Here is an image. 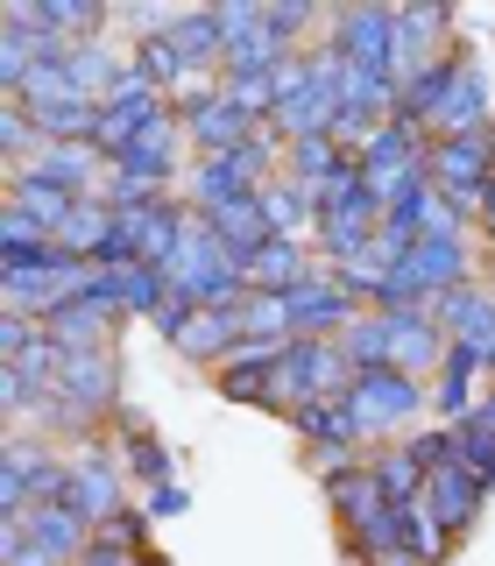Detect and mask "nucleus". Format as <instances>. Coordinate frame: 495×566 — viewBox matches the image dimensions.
Here are the masks:
<instances>
[{
    "label": "nucleus",
    "instance_id": "37998d69",
    "mask_svg": "<svg viewBox=\"0 0 495 566\" xmlns=\"http://www.w3.org/2000/svg\"><path fill=\"white\" fill-rule=\"evenodd\" d=\"M482 227H488V234H495V191H488V212H482Z\"/></svg>",
    "mask_w": 495,
    "mask_h": 566
},
{
    "label": "nucleus",
    "instance_id": "dca6fc26",
    "mask_svg": "<svg viewBox=\"0 0 495 566\" xmlns=\"http://www.w3.org/2000/svg\"><path fill=\"white\" fill-rule=\"evenodd\" d=\"M114 318H120V312L93 305V297H71V305H57V312L43 318V333H50L64 354H99L106 340H114Z\"/></svg>",
    "mask_w": 495,
    "mask_h": 566
},
{
    "label": "nucleus",
    "instance_id": "aec40b11",
    "mask_svg": "<svg viewBox=\"0 0 495 566\" xmlns=\"http://www.w3.org/2000/svg\"><path fill=\"white\" fill-rule=\"evenodd\" d=\"M326 503L340 510L347 531H361V524L389 503V495H382V482H376V468H361V460H354V468H333V474H326Z\"/></svg>",
    "mask_w": 495,
    "mask_h": 566
},
{
    "label": "nucleus",
    "instance_id": "bb28decb",
    "mask_svg": "<svg viewBox=\"0 0 495 566\" xmlns=\"http://www.w3.org/2000/svg\"><path fill=\"white\" fill-rule=\"evenodd\" d=\"M283 164H291V185H305V191H318L326 177H340V164H347V149L333 135H305V142H283Z\"/></svg>",
    "mask_w": 495,
    "mask_h": 566
},
{
    "label": "nucleus",
    "instance_id": "5701e85b",
    "mask_svg": "<svg viewBox=\"0 0 495 566\" xmlns=\"http://www.w3.org/2000/svg\"><path fill=\"white\" fill-rule=\"evenodd\" d=\"M114 227H120V212L106 206V199H78V212L64 220L57 248H64L71 262H99V255H106V241H114Z\"/></svg>",
    "mask_w": 495,
    "mask_h": 566
},
{
    "label": "nucleus",
    "instance_id": "c756f323",
    "mask_svg": "<svg viewBox=\"0 0 495 566\" xmlns=\"http://www.w3.org/2000/svg\"><path fill=\"white\" fill-rule=\"evenodd\" d=\"M234 318H241V340H283V347L297 340V333H291V305H283L276 291H247L234 305Z\"/></svg>",
    "mask_w": 495,
    "mask_h": 566
},
{
    "label": "nucleus",
    "instance_id": "9d476101",
    "mask_svg": "<svg viewBox=\"0 0 495 566\" xmlns=\"http://www.w3.org/2000/svg\"><path fill=\"white\" fill-rule=\"evenodd\" d=\"M453 135H488V71L474 57L453 64V93L432 120V142H453Z\"/></svg>",
    "mask_w": 495,
    "mask_h": 566
},
{
    "label": "nucleus",
    "instance_id": "f03ea898",
    "mask_svg": "<svg viewBox=\"0 0 495 566\" xmlns=\"http://www.w3.org/2000/svg\"><path fill=\"white\" fill-rule=\"evenodd\" d=\"M424 382L418 376H403V368H361L347 389V411L361 418V439H382V432H397V424H411L424 411Z\"/></svg>",
    "mask_w": 495,
    "mask_h": 566
},
{
    "label": "nucleus",
    "instance_id": "72a5a7b5",
    "mask_svg": "<svg viewBox=\"0 0 495 566\" xmlns=\"http://www.w3.org/2000/svg\"><path fill=\"white\" fill-rule=\"evenodd\" d=\"M0 149H8V170H29V149H43V128L22 99H8V114H0Z\"/></svg>",
    "mask_w": 495,
    "mask_h": 566
},
{
    "label": "nucleus",
    "instance_id": "ea45409f",
    "mask_svg": "<svg viewBox=\"0 0 495 566\" xmlns=\"http://www.w3.org/2000/svg\"><path fill=\"white\" fill-rule=\"evenodd\" d=\"M185 503H191L185 482H164V489H149V503H141V510H149V517H177Z\"/></svg>",
    "mask_w": 495,
    "mask_h": 566
},
{
    "label": "nucleus",
    "instance_id": "cd10ccee",
    "mask_svg": "<svg viewBox=\"0 0 495 566\" xmlns=\"http://www.w3.org/2000/svg\"><path fill=\"white\" fill-rule=\"evenodd\" d=\"M340 347H347L354 376H361V368H397V340H389V312H361V318H354V326L340 333Z\"/></svg>",
    "mask_w": 495,
    "mask_h": 566
},
{
    "label": "nucleus",
    "instance_id": "c85d7f7f",
    "mask_svg": "<svg viewBox=\"0 0 495 566\" xmlns=\"http://www.w3.org/2000/svg\"><path fill=\"white\" fill-rule=\"evenodd\" d=\"M262 212H270V227H276V234H291V241H305V227H318L312 191H305V185H291V177L262 185Z\"/></svg>",
    "mask_w": 495,
    "mask_h": 566
},
{
    "label": "nucleus",
    "instance_id": "39448f33",
    "mask_svg": "<svg viewBox=\"0 0 495 566\" xmlns=\"http://www.w3.org/2000/svg\"><path fill=\"white\" fill-rule=\"evenodd\" d=\"M57 389H64V403L78 411V424H93L106 418L120 403V376H114V354H64V368H57Z\"/></svg>",
    "mask_w": 495,
    "mask_h": 566
},
{
    "label": "nucleus",
    "instance_id": "a211bd4d",
    "mask_svg": "<svg viewBox=\"0 0 495 566\" xmlns=\"http://www.w3.org/2000/svg\"><path fill=\"white\" fill-rule=\"evenodd\" d=\"M389 340H397V368H403V376H418V368L446 361V333H439L432 305H418V312H389Z\"/></svg>",
    "mask_w": 495,
    "mask_h": 566
},
{
    "label": "nucleus",
    "instance_id": "6e6552de",
    "mask_svg": "<svg viewBox=\"0 0 495 566\" xmlns=\"http://www.w3.org/2000/svg\"><path fill=\"white\" fill-rule=\"evenodd\" d=\"M432 318H439V333H446V340L474 347V361L495 368V297H488V291H474V283H467V291L439 297Z\"/></svg>",
    "mask_w": 495,
    "mask_h": 566
},
{
    "label": "nucleus",
    "instance_id": "4468645a",
    "mask_svg": "<svg viewBox=\"0 0 495 566\" xmlns=\"http://www.w3.org/2000/svg\"><path fill=\"white\" fill-rule=\"evenodd\" d=\"M482 503H488V482H474L467 468H439L432 482H424V517L446 531V538L482 517Z\"/></svg>",
    "mask_w": 495,
    "mask_h": 566
},
{
    "label": "nucleus",
    "instance_id": "1a4fd4ad",
    "mask_svg": "<svg viewBox=\"0 0 495 566\" xmlns=\"http://www.w3.org/2000/svg\"><path fill=\"white\" fill-rule=\"evenodd\" d=\"M177 149H185V114H170L164 120H149V128H141L128 149L114 156V170L120 177H141V185H170V170H177Z\"/></svg>",
    "mask_w": 495,
    "mask_h": 566
},
{
    "label": "nucleus",
    "instance_id": "7ed1b4c3",
    "mask_svg": "<svg viewBox=\"0 0 495 566\" xmlns=\"http://www.w3.org/2000/svg\"><path fill=\"white\" fill-rule=\"evenodd\" d=\"M283 305H291V333H297V340H340V333L354 326V305H361V297H354L333 270H312Z\"/></svg>",
    "mask_w": 495,
    "mask_h": 566
},
{
    "label": "nucleus",
    "instance_id": "c9c22d12",
    "mask_svg": "<svg viewBox=\"0 0 495 566\" xmlns=\"http://www.w3.org/2000/svg\"><path fill=\"white\" fill-rule=\"evenodd\" d=\"M141 524H149V510H114L106 524H93V538L114 553H141Z\"/></svg>",
    "mask_w": 495,
    "mask_h": 566
},
{
    "label": "nucleus",
    "instance_id": "0eeeda50",
    "mask_svg": "<svg viewBox=\"0 0 495 566\" xmlns=\"http://www.w3.org/2000/svg\"><path fill=\"white\" fill-rule=\"evenodd\" d=\"M446 35H453V8H397V71L403 85L418 71L446 64Z\"/></svg>",
    "mask_w": 495,
    "mask_h": 566
},
{
    "label": "nucleus",
    "instance_id": "2eb2a0df",
    "mask_svg": "<svg viewBox=\"0 0 495 566\" xmlns=\"http://www.w3.org/2000/svg\"><path fill=\"white\" fill-rule=\"evenodd\" d=\"M234 199H255V177H247L234 156H191V191H185V206L191 212H227Z\"/></svg>",
    "mask_w": 495,
    "mask_h": 566
},
{
    "label": "nucleus",
    "instance_id": "f257e3e1",
    "mask_svg": "<svg viewBox=\"0 0 495 566\" xmlns=\"http://www.w3.org/2000/svg\"><path fill=\"white\" fill-rule=\"evenodd\" d=\"M432 185L453 199L460 220H482L495 191V135H453L432 142Z\"/></svg>",
    "mask_w": 495,
    "mask_h": 566
},
{
    "label": "nucleus",
    "instance_id": "2f4dec72",
    "mask_svg": "<svg viewBox=\"0 0 495 566\" xmlns=\"http://www.w3.org/2000/svg\"><path fill=\"white\" fill-rule=\"evenodd\" d=\"M368 468H376V482H382L389 503H424V482H432V474L418 468V453H411V447H397V453L368 460Z\"/></svg>",
    "mask_w": 495,
    "mask_h": 566
},
{
    "label": "nucleus",
    "instance_id": "4c0bfd02",
    "mask_svg": "<svg viewBox=\"0 0 495 566\" xmlns=\"http://www.w3.org/2000/svg\"><path fill=\"white\" fill-rule=\"evenodd\" d=\"M312 22H318V14L305 8V0H283V8H270V35H276V43H297Z\"/></svg>",
    "mask_w": 495,
    "mask_h": 566
},
{
    "label": "nucleus",
    "instance_id": "7c9ffc66",
    "mask_svg": "<svg viewBox=\"0 0 495 566\" xmlns=\"http://www.w3.org/2000/svg\"><path fill=\"white\" fill-rule=\"evenodd\" d=\"M453 468H467L474 482L495 489V424L488 418H460L453 424Z\"/></svg>",
    "mask_w": 495,
    "mask_h": 566
},
{
    "label": "nucleus",
    "instance_id": "b1692460",
    "mask_svg": "<svg viewBox=\"0 0 495 566\" xmlns=\"http://www.w3.org/2000/svg\"><path fill=\"white\" fill-rule=\"evenodd\" d=\"M234 347H241V318H234V312H191V326L177 333V354H191V361H212V368H220Z\"/></svg>",
    "mask_w": 495,
    "mask_h": 566
},
{
    "label": "nucleus",
    "instance_id": "9b49d317",
    "mask_svg": "<svg viewBox=\"0 0 495 566\" xmlns=\"http://www.w3.org/2000/svg\"><path fill=\"white\" fill-rule=\"evenodd\" d=\"M255 128H262V120H255V114H241V106L227 99V93H212L206 106H191V114H185V142H191L199 156H234Z\"/></svg>",
    "mask_w": 495,
    "mask_h": 566
},
{
    "label": "nucleus",
    "instance_id": "79ce46f5",
    "mask_svg": "<svg viewBox=\"0 0 495 566\" xmlns=\"http://www.w3.org/2000/svg\"><path fill=\"white\" fill-rule=\"evenodd\" d=\"M376 566H424V559H411V553H397V559H376Z\"/></svg>",
    "mask_w": 495,
    "mask_h": 566
},
{
    "label": "nucleus",
    "instance_id": "ddd939ff",
    "mask_svg": "<svg viewBox=\"0 0 495 566\" xmlns=\"http://www.w3.org/2000/svg\"><path fill=\"white\" fill-rule=\"evenodd\" d=\"M276 361H283V340H241V347L220 361V397H234V403H270Z\"/></svg>",
    "mask_w": 495,
    "mask_h": 566
},
{
    "label": "nucleus",
    "instance_id": "f8f14e48",
    "mask_svg": "<svg viewBox=\"0 0 495 566\" xmlns=\"http://www.w3.org/2000/svg\"><path fill=\"white\" fill-rule=\"evenodd\" d=\"M35 177H50L57 191H71V199H99V170H114L106 156L93 149V142H50V149H35Z\"/></svg>",
    "mask_w": 495,
    "mask_h": 566
},
{
    "label": "nucleus",
    "instance_id": "a19ab883",
    "mask_svg": "<svg viewBox=\"0 0 495 566\" xmlns=\"http://www.w3.org/2000/svg\"><path fill=\"white\" fill-rule=\"evenodd\" d=\"M78 566H141V553H114V545H99V538H93Z\"/></svg>",
    "mask_w": 495,
    "mask_h": 566
},
{
    "label": "nucleus",
    "instance_id": "423d86ee",
    "mask_svg": "<svg viewBox=\"0 0 495 566\" xmlns=\"http://www.w3.org/2000/svg\"><path fill=\"white\" fill-rule=\"evenodd\" d=\"M64 510H78L85 524H106L120 510V460L106 447H78V460H71V495Z\"/></svg>",
    "mask_w": 495,
    "mask_h": 566
},
{
    "label": "nucleus",
    "instance_id": "393cba45",
    "mask_svg": "<svg viewBox=\"0 0 495 566\" xmlns=\"http://www.w3.org/2000/svg\"><path fill=\"white\" fill-rule=\"evenodd\" d=\"M35 114V128H43V149L50 142H93L99 135V99H50V106H29Z\"/></svg>",
    "mask_w": 495,
    "mask_h": 566
},
{
    "label": "nucleus",
    "instance_id": "20e7f679",
    "mask_svg": "<svg viewBox=\"0 0 495 566\" xmlns=\"http://www.w3.org/2000/svg\"><path fill=\"white\" fill-rule=\"evenodd\" d=\"M326 50H340L354 71H397V8H347V14H333Z\"/></svg>",
    "mask_w": 495,
    "mask_h": 566
},
{
    "label": "nucleus",
    "instance_id": "a878e982",
    "mask_svg": "<svg viewBox=\"0 0 495 566\" xmlns=\"http://www.w3.org/2000/svg\"><path fill=\"white\" fill-rule=\"evenodd\" d=\"M8 199L22 206V212H35L50 234H64V220L78 212V199H71V191H57L50 177H35V170H14V177H8Z\"/></svg>",
    "mask_w": 495,
    "mask_h": 566
},
{
    "label": "nucleus",
    "instance_id": "412c9836",
    "mask_svg": "<svg viewBox=\"0 0 495 566\" xmlns=\"http://www.w3.org/2000/svg\"><path fill=\"white\" fill-rule=\"evenodd\" d=\"M164 35L177 43L185 71H227V35H220V14H170Z\"/></svg>",
    "mask_w": 495,
    "mask_h": 566
},
{
    "label": "nucleus",
    "instance_id": "f3484780",
    "mask_svg": "<svg viewBox=\"0 0 495 566\" xmlns=\"http://www.w3.org/2000/svg\"><path fill=\"white\" fill-rule=\"evenodd\" d=\"M318 270L312 262V241H291V234H276L270 248H262L255 262H247V291H276V297H291L297 283H305Z\"/></svg>",
    "mask_w": 495,
    "mask_h": 566
},
{
    "label": "nucleus",
    "instance_id": "f704fd0d",
    "mask_svg": "<svg viewBox=\"0 0 495 566\" xmlns=\"http://www.w3.org/2000/svg\"><path fill=\"white\" fill-rule=\"evenodd\" d=\"M128 468H135L149 489H164V482H170V453L156 447V432H149V424H141L135 411H128Z\"/></svg>",
    "mask_w": 495,
    "mask_h": 566
},
{
    "label": "nucleus",
    "instance_id": "473e14b6",
    "mask_svg": "<svg viewBox=\"0 0 495 566\" xmlns=\"http://www.w3.org/2000/svg\"><path fill=\"white\" fill-rule=\"evenodd\" d=\"M135 78H141V85H156L164 99H170V85H185V57H177L170 35H141V50H135Z\"/></svg>",
    "mask_w": 495,
    "mask_h": 566
},
{
    "label": "nucleus",
    "instance_id": "e433bc0d",
    "mask_svg": "<svg viewBox=\"0 0 495 566\" xmlns=\"http://www.w3.org/2000/svg\"><path fill=\"white\" fill-rule=\"evenodd\" d=\"M35 340H43V318H29V312H8V318H0V361H22V354H35Z\"/></svg>",
    "mask_w": 495,
    "mask_h": 566
},
{
    "label": "nucleus",
    "instance_id": "6ab92c4d",
    "mask_svg": "<svg viewBox=\"0 0 495 566\" xmlns=\"http://www.w3.org/2000/svg\"><path fill=\"white\" fill-rule=\"evenodd\" d=\"M212 234L227 241V255H234V262H255L262 248L276 241L270 212H262V191H255V199H234V206H227V212H212Z\"/></svg>",
    "mask_w": 495,
    "mask_h": 566
},
{
    "label": "nucleus",
    "instance_id": "58836bf2",
    "mask_svg": "<svg viewBox=\"0 0 495 566\" xmlns=\"http://www.w3.org/2000/svg\"><path fill=\"white\" fill-rule=\"evenodd\" d=\"M411 453H418V468H424V474L453 468V424H446V432H424V439H411Z\"/></svg>",
    "mask_w": 495,
    "mask_h": 566
},
{
    "label": "nucleus",
    "instance_id": "4be33fe9",
    "mask_svg": "<svg viewBox=\"0 0 495 566\" xmlns=\"http://www.w3.org/2000/svg\"><path fill=\"white\" fill-rule=\"evenodd\" d=\"M474 376H482L474 347L446 340V361H439V389H432V403H439V418H446V424H460V418L482 411V403H474Z\"/></svg>",
    "mask_w": 495,
    "mask_h": 566
}]
</instances>
